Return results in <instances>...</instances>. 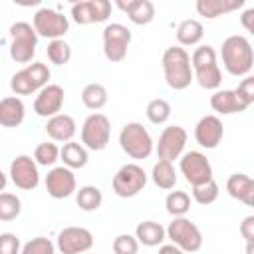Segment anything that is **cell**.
Listing matches in <instances>:
<instances>
[{"mask_svg": "<svg viewBox=\"0 0 254 254\" xmlns=\"http://www.w3.org/2000/svg\"><path fill=\"white\" fill-rule=\"evenodd\" d=\"M222 65L234 77H246L254 67L252 44L244 36H228L222 42Z\"/></svg>", "mask_w": 254, "mask_h": 254, "instance_id": "6da1fadb", "label": "cell"}, {"mask_svg": "<svg viewBox=\"0 0 254 254\" xmlns=\"http://www.w3.org/2000/svg\"><path fill=\"white\" fill-rule=\"evenodd\" d=\"M163 73H165V81L171 89L175 91H183L190 85L192 81V67H190V56L185 48L181 46H171L165 50L163 58Z\"/></svg>", "mask_w": 254, "mask_h": 254, "instance_id": "7a4b0ae2", "label": "cell"}, {"mask_svg": "<svg viewBox=\"0 0 254 254\" xmlns=\"http://www.w3.org/2000/svg\"><path fill=\"white\" fill-rule=\"evenodd\" d=\"M190 67H192V79L202 89H218L222 83V71L218 67L216 52L212 46L204 44L194 48L190 56Z\"/></svg>", "mask_w": 254, "mask_h": 254, "instance_id": "3957f363", "label": "cell"}, {"mask_svg": "<svg viewBox=\"0 0 254 254\" xmlns=\"http://www.w3.org/2000/svg\"><path fill=\"white\" fill-rule=\"evenodd\" d=\"M119 145L123 153H127L131 159H147L155 149L153 137L137 121L123 125V129L119 131Z\"/></svg>", "mask_w": 254, "mask_h": 254, "instance_id": "277c9868", "label": "cell"}, {"mask_svg": "<svg viewBox=\"0 0 254 254\" xmlns=\"http://www.w3.org/2000/svg\"><path fill=\"white\" fill-rule=\"evenodd\" d=\"M38 46V34L32 24L16 22L10 26V58L16 64H30Z\"/></svg>", "mask_w": 254, "mask_h": 254, "instance_id": "5b68a950", "label": "cell"}, {"mask_svg": "<svg viewBox=\"0 0 254 254\" xmlns=\"http://www.w3.org/2000/svg\"><path fill=\"white\" fill-rule=\"evenodd\" d=\"M167 238L171 240V244H175L177 248H181L187 254L198 252L202 246V234L198 230V226L194 222H190L187 216H177L171 220V224L165 228Z\"/></svg>", "mask_w": 254, "mask_h": 254, "instance_id": "8992f818", "label": "cell"}, {"mask_svg": "<svg viewBox=\"0 0 254 254\" xmlns=\"http://www.w3.org/2000/svg\"><path fill=\"white\" fill-rule=\"evenodd\" d=\"M147 185V173L137 163L123 165L115 177H113V192L121 198H133L137 196Z\"/></svg>", "mask_w": 254, "mask_h": 254, "instance_id": "52a82bcc", "label": "cell"}, {"mask_svg": "<svg viewBox=\"0 0 254 254\" xmlns=\"http://www.w3.org/2000/svg\"><path fill=\"white\" fill-rule=\"evenodd\" d=\"M111 137V123L103 113H91L81 125V145L89 151H103Z\"/></svg>", "mask_w": 254, "mask_h": 254, "instance_id": "ba28073f", "label": "cell"}, {"mask_svg": "<svg viewBox=\"0 0 254 254\" xmlns=\"http://www.w3.org/2000/svg\"><path fill=\"white\" fill-rule=\"evenodd\" d=\"M179 159H181L179 169H181V173L185 175V181L190 187H198V185H204V183L212 181V165H210V161L206 159L204 153L189 151V153H183Z\"/></svg>", "mask_w": 254, "mask_h": 254, "instance_id": "9c48e42d", "label": "cell"}, {"mask_svg": "<svg viewBox=\"0 0 254 254\" xmlns=\"http://www.w3.org/2000/svg\"><path fill=\"white\" fill-rule=\"evenodd\" d=\"M32 26L40 38H50V40H62L69 30L67 16H64L54 8H40L34 14Z\"/></svg>", "mask_w": 254, "mask_h": 254, "instance_id": "30bf717a", "label": "cell"}, {"mask_svg": "<svg viewBox=\"0 0 254 254\" xmlns=\"http://www.w3.org/2000/svg\"><path fill=\"white\" fill-rule=\"evenodd\" d=\"M131 44V30L123 24H107L103 28V54L109 62H123Z\"/></svg>", "mask_w": 254, "mask_h": 254, "instance_id": "8fae6325", "label": "cell"}, {"mask_svg": "<svg viewBox=\"0 0 254 254\" xmlns=\"http://www.w3.org/2000/svg\"><path fill=\"white\" fill-rule=\"evenodd\" d=\"M187 131L181 127V125H169L161 131L159 135V141L155 145V151H157V157L159 161H175L179 159L183 153H185V147H187Z\"/></svg>", "mask_w": 254, "mask_h": 254, "instance_id": "7c38bea8", "label": "cell"}, {"mask_svg": "<svg viewBox=\"0 0 254 254\" xmlns=\"http://www.w3.org/2000/svg\"><path fill=\"white\" fill-rule=\"evenodd\" d=\"M93 246V234L83 226H67L58 234L56 248L62 254H85Z\"/></svg>", "mask_w": 254, "mask_h": 254, "instance_id": "4fadbf2b", "label": "cell"}, {"mask_svg": "<svg viewBox=\"0 0 254 254\" xmlns=\"http://www.w3.org/2000/svg\"><path fill=\"white\" fill-rule=\"evenodd\" d=\"M10 179L22 190H34L40 185V171L32 157L18 155L10 165Z\"/></svg>", "mask_w": 254, "mask_h": 254, "instance_id": "5bb4252c", "label": "cell"}, {"mask_svg": "<svg viewBox=\"0 0 254 254\" xmlns=\"http://www.w3.org/2000/svg\"><path fill=\"white\" fill-rule=\"evenodd\" d=\"M46 190L52 198H67L77 190L75 175L67 167H54L46 175Z\"/></svg>", "mask_w": 254, "mask_h": 254, "instance_id": "9a60e30c", "label": "cell"}, {"mask_svg": "<svg viewBox=\"0 0 254 254\" xmlns=\"http://www.w3.org/2000/svg\"><path fill=\"white\" fill-rule=\"evenodd\" d=\"M64 107V87L58 83H48L46 87H42L34 99V111L40 117H54L62 111Z\"/></svg>", "mask_w": 254, "mask_h": 254, "instance_id": "2e32d148", "label": "cell"}, {"mask_svg": "<svg viewBox=\"0 0 254 254\" xmlns=\"http://www.w3.org/2000/svg\"><path fill=\"white\" fill-rule=\"evenodd\" d=\"M224 137V127L218 115H204L194 125V139L202 149H216Z\"/></svg>", "mask_w": 254, "mask_h": 254, "instance_id": "e0dca14e", "label": "cell"}, {"mask_svg": "<svg viewBox=\"0 0 254 254\" xmlns=\"http://www.w3.org/2000/svg\"><path fill=\"white\" fill-rule=\"evenodd\" d=\"M210 107L218 115H234L246 111L250 105L236 93V89H216L210 95Z\"/></svg>", "mask_w": 254, "mask_h": 254, "instance_id": "ac0fdd59", "label": "cell"}, {"mask_svg": "<svg viewBox=\"0 0 254 254\" xmlns=\"http://www.w3.org/2000/svg\"><path fill=\"white\" fill-rule=\"evenodd\" d=\"M117 8H121L135 26H147L155 18V4L151 0H117Z\"/></svg>", "mask_w": 254, "mask_h": 254, "instance_id": "d6986e66", "label": "cell"}, {"mask_svg": "<svg viewBox=\"0 0 254 254\" xmlns=\"http://www.w3.org/2000/svg\"><path fill=\"white\" fill-rule=\"evenodd\" d=\"M77 131V125L73 121L71 115H65V113H58L54 117L48 119L46 123V133L58 141V143H67V141H73V135Z\"/></svg>", "mask_w": 254, "mask_h": 254, "instance_id": "ffe728a7", "label": "cell"}, {"mask_svg": "<svg viewBox=\"0 0 254 254\" xmlns=\"http://www.w3.org/2000/svg\"><path fill=\"white\" fill-rule=\"evenodd\" d=\"M226 192L232 198L244 202L246 206H252L254 204V181H252V177H248L244 173L230 175L226 181Z\"/></svg>", "mask_w": 254, "mask_h": 254, "instance_id": "44dd1931", "label": "cell"}, {"mask_svg": "<svg viewBox=\"0 0 254 254\" xmlns=\"http://www.w3.org/2000/svg\"><path fill=\"white\" fill-rule=\"evenodd\" d=\"M26 117L24 101L16 95L0 99V125L2 127H18Z\"/></svg>", "mask_w": 254, "mask_h": 254, "instance_id": "7402d4cb", "label": "cell"}, {"mask_svg": "<svg viewBox=\"0 0 254 254\" xmlns=\"http://www.w3.org/2000/svg\"><path fill=\"white\" fill-rule=\"evenodd\" d=\"M244 6V0H198L196 2V12L204 16L206 20H214L222 14L234 12Z\"/></svg>", "mask_w": 254, "mask_h": 254, "instance_id": "603a6c76", "label": "cell"}, {"mask_svg": "<svg viewBox=\"0 0 254 254\" xmlns=\"http://www.w3.org/2000/svg\"><path fill=\"white\" fill-rule=\"evenodd\" d=\"M135 238H137L139 244L153 248V246H161L163 244V240L167 238V232H165V228L159 222H155V220H143L135 228Z\"/></svg>", "mask_w": 254, "mask_h": 254, "instance_id": "cb8c5ba5", "label": "cell"}, {"mask_svg": "<svg viewBox=\"0 0 254 254\" xmlns=\"http://www.w3.org/2000/svg\"><path fill=\"white\" fill-rule=\"evenodd\" d=\"M60 159L64 161V167L67 169H83L89 161L87 149L77 141H67L60 149Z\"/></svg>", "mask_w": 254, "mask_h": 254, "instance_id": "d4e9b609", "label": "cell"}, {"mask_svg": "<svg viewBox=\"0 0 254 254\" xmlns=\"http://www.w3.org/2000/svg\"><path fill=\"white\" fill-rule=\"evenodd\" d=\"M202 36H204V28L194 18L183 20L179 24V28H177V42L181 46H198Z\"/></svg>", "mask_w": 254, "mask_h": 254, "instance_id": "484cf974", "label": "cell"}, {"mask_svg": "<svg viewBox=\"0 0 254 254\" xmlns=\"http://www.w3.org/2000/svg\"><path fill=\"white\" fill-rule=\"evenodd\" d=\"M151 179L163 190L175 189V185H177V173H175L173 163L171 161H157L155 167H153V171H151Z\"/></svg>", "mask_w": 254, "mask_h": 254, "instance_id": "4316f807", "label": "cell"}, {"mask_svg": "<svg viewBox=\"0 0 254 254\" xmlns=\"http://www.w3.org/2000/svg\"><path fill=\"white\" fill-rule=\"evenodd\" d=\"M75 202L83 212H93L101 206L103 194L97 187L85 185V187H79V190H75Z\"/></svg>", "mask_w": 254, "mask_h": 254, "instance_id": "83f0119b", "label": "cell"}, {"mask_svg": "<svg viewBox=\"0 0 254 254\" xmlns=\"http://www.w3.org/2000/svg\"><path fill=\"white\" fill-rule=\"evenodd\" d=\"M81 101L87 109L91 111H99L101 107H105L107 103V89L101 83H87L81 91Z\"/></svg>", "mask_w": 254, "mask_h": 254, "instance_id": "f1b7e54d", "label": "cell"}, {"mask_svg": "<svg viewBox=\"0 0 254 254\" xmlns=\"http://www.w3.org/2000/svg\"><path fill=\"white\" fill-rule=\"evenodd\" d=\"M165 206L171 216H185L190 208V196L185 190H171L165 198Z\"/></svg>", "mask_w": 254, "mask_h": 254, "instance_id": "f546056e", "label": "cell"}, {"mask_svg": "<svg viewBox=\"0 0 254 254\" xmlns=\"http://www.w3.org/2000/svg\"><path fill=\"white\" fill-rule=\"evenodd\" d=\"M22 202L12 192H0V222H12L20 216Z\"/></svg>", "mask_w": 254, "mask_h": 254, "instance_id": "4dcf8cb0", "label": "cell"}, {"mask_svg": "<svg viewBox=\"0 0 254 254\" xmlns=\"http://www.w3.org/2000/svg\"><path fill=\"white\" fill-rule=\"evenodd\" d=\"M145 113H147V119H149L153 125H163V123H167L169 117H171V103H169L167 99H161V97L151 99V101L147 103Z\"/></svg>", "mask_w": 254, "mask_h": 254, "instance_id": "1f68e13d", "label": "cell"}, {"mask_svg": "<svg viewBox=\"0 0 254 254\" xmlns=\"http://www.w3.org/2000/svg\"><path fill=\"white\" fill-rule=\"evenodd\" d=\"M46 54H48V60L56 65H65L71 60V48L64 38L62 40H52L48 44Z\"/></svg>", "mask_w": 254, "mask_h": 254, "instance_id": "d6a6232c", "label": "cell"}, {"mask_svg": "<svg viewBox=\"0 0 254 254\" xmlns=\"http://www.w3.org/2000/svg\"><path fill=\"white\" fill-rule=\"evenodd\" d=\"M24 71H26V75L30 77V81H32V85L36 87V91H40L42 87H46L48 85V79H50V67L46 65V64H42V62H32V64H28L26 67H24Z\"/></svg>", "mask_w": 254, "mask_h": 254, "instance_id": "836d02e7", "label": "cell"}, {"mask_svg": "<svg viewBox=\"0 0 254 254\" xmlns=\"http://www.w3.org/2000/svg\"><path fill=\"white\" fill-rule=\"evenodd\" d=\"M60 159V149L56 143H40L34 151V161L36 165H42V167H52L56 161Z\"/></svg>", "mask_w": 254, "mask_h": 254, "instance_id": "e575fe53", "label": "cell"}, {"mask_svg": "<svg viewBox=\"0 0 254 254\" xmlns=\"http://www.w3.org/2000/svg\"><path fill=\"white\" fill-rule=\"evenodd\" d=\"M218 185L216 181H208L204 185H198V187H192V198L198 202V204H212L216 198H218Z\"/></svg>", "mask_w": 254, "mask_h": 254, "instance_id": "d590c367", "label": "cell"}, {"mask_svg": "<svg viewBox=\"0 0 254 254\" xmlns=\"http://www.w3.org/2000/svg\"><path fill=\"white\" fill-rule=\"evenodd\" d=\"M71 18H73V22L79 24V26L95 24V14H93V4H91V0H83V2L71 4Z\"/></svg>", "mask_w": 254, "mask_h": 254, "instance_id": "8d00e7d4", "label": "cell"}, {"mask_svg": "<svg viewBox=\"0 0 254 254\" xmlns=\"http://www.w3.org/2000/svg\"><path fill=\"white\" fill-rule=\"evenodd\" d=\"M20 254H56V244L46 236H36L22 246Z\"/></svg>", "mask_w": 254, "mask_h": 254, "instance_id": "74e56055", "label": "cell"}, {"mask_svg": "<svg viewBox=\"0 0 254 254\" xmlns=\"http://www.w3.org/2000/svg\"><path fill=\"white\" fill-rule=\"evenodd\" d=\"M10 89H12L16 95H32V93H36V87L32 85V81H30V77L26 75L24 69H20V71H16V73L12 75V79H10Z\"/></svg>", "mask_w": 254, "mask_h": 254, "instance_id": "f35d334b", "label": "cell"}, {"mask_svg": "<svg viewBox=\"0 0 254 254\" xmlns=\"http://www.w3.org/2000/svg\"><path fill=\"white\" fill-rule=\"evenodd\" d=\"M113 252L115 254H137L139 242L133 234H119L113 240Z\"/></svg>", "mask_w": 254, "mask_h": 254, "instance_id": "ab89813d", "label": "cell"}, {"mask_svg": "<svg viewBox=\"0 0 254 254\" xmlns=\"http://www.w3.org/2000/svg\"><path fill=\"white\" fill-rule=\"evenodd\" d=\"M20 250H22V244L14 232L0 234V254H20Z\"/></svg>", "mask_w": 254, "mask_h": 254, "instance_id": "60d3db41", "label": "cell"}, {"mask_svg": "<svg viewBox=\"0 0 254 254\" xmlns=\"http://www.w3.org/2000/svg\"><path fill=\"white\" fill-rule=\"evenodd\" d=\"M234 89H236V93H238L248 105L254 103V77H252V75H246V77L238 83V87H234Z\"/></svg>", "mask_w": 254, "mask_h": 254, "instance_id": "b9f144b4", "label": "cell"}, {"mask_svg": "<svg viewBox=\"0 0 254 254\" xmlns=\"http://www.w3.org/2000/svg\"><path fill=\"white\" fill-rule=\"evenodd\" d=\"M93 4V14H95V24L99 22H105L111 14V2L107 0H91Z\"/></svg>", "mask_w": 254, "mask_h": 254, "instance_id": "7bdbcfd3", "label": "cell"}, {"mask_svg": "<svg viewBox=\"0 0 254 254\" xmlns=\"http://www.w3.org/2000/svg\"><path fill=\"white\" fill-rule=\"evenodd\" d=\"M240 234L246 242H254V216H246L242 222H240Z\"/></svg>", "mask_w": 254, "mask_h": 254, "instance_id": "ee69618b", "label": "cell"}, {"mask_svg": "<svg viewBox=\"0 0 254 254\" xmlns=\"http://www.w3.org/2000/svg\"><path fill=\"white\" fill-rule=\"evenodd\" d=\"M252 20H254V8L244 10L242 16H240V22H242V26L246 28V32H252V30H254V28H252Z\"/></svg>", "mask_w": 254, "mask_h": 254, "instance_id": "f6af8a7d", "label": "cell"}, {"mask_svg": "<svg viewBox=\"0 0 254 254\" xmlns=\"http://www.w3.org/2000/svg\"><path fill=\"white\" fill-rule=\"evenodd\" d=\"M159 254H187V252H183L175 244H161L159 246Z\"/></svg>", "mask_w": 254, "mask_h": 254, "instance_id": "bcb514c9", "label": "cell"}, {"mask_svg": "<svg viewBox=\"0 0 254 254\" xmlns=\"http://www.w3.org/2000/svg\"><path fill=\"white\" fill-rule=\"evenodd\" d=\"M6 183H8V179H6V175H4L2 171H0V192H2L4 189H6Z\"/></svg>", "mask_w": 254, "mask_h": 254, "instance_id": "7dc6e473", "label": "cell"}]
</instances>
